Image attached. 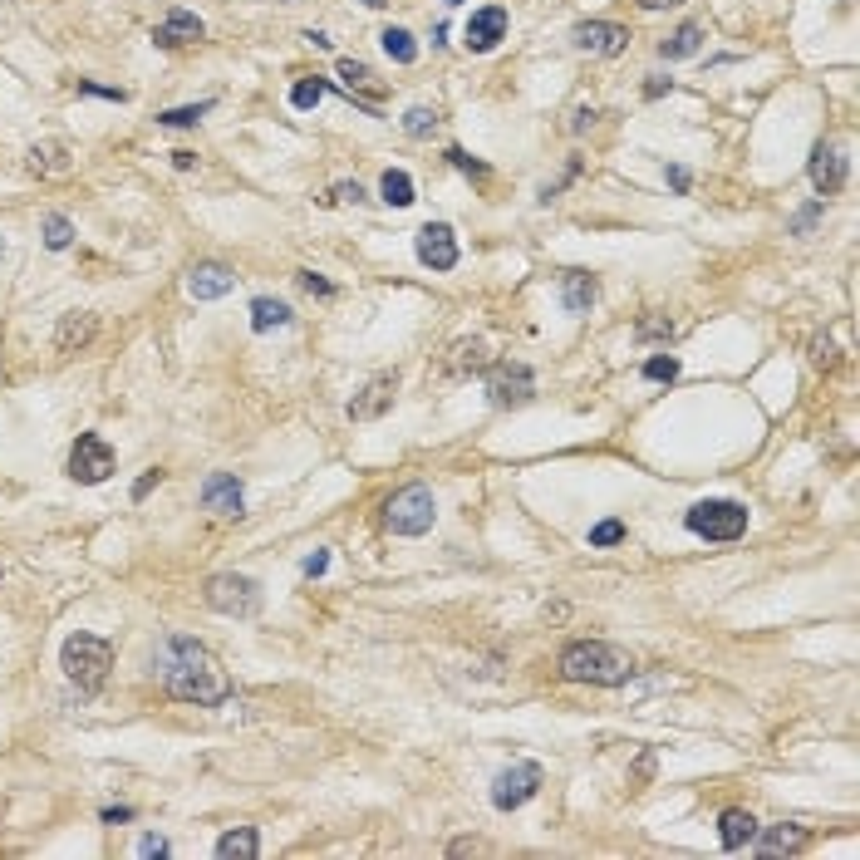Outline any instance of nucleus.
<instances>
[{
    "mask_svg": "<svg viewBox=\"0 0 860 860\" xmlns=\"http://www.w3.org/2000/svg\"><path fill=\"white\" fill-rule=\"evenodd\" d=\"M163 688L177 703H197V708H222L231 698L227 669L187 634H172L163 644Z\"/></svg>",
    "mask_w": 860,
    "mask_h": 860,
    "instance_id": "nucleus-1",
    "label": "nucleus"
},
{
    "mask_svg": "<svg viewBox=\"0 0 860 860\" xmlns=\"http://www.w3.org/2000/svg\"><path fill=\"white\" fill-rule=\"evenodd\" d=\"M561 674L571 684H595V688H620L634 679V654L605 639H575L561 649Z\"/></svg>",
    "mask_w": 860,
    "mask_h": 860,
    "instance_id": "nucleus-2",
    "label": "nucleus"
},
{
    "mask_svg": "<svg viewBox=\"0 0 860 860\" xmlns=\"http://www.w3.org/2000/svg\"><path fill=\"white\" fill-rule=\"evenodd\" d=\"M59 664H64V679L79 693H99L109 684V669H114V644L99 634H69Z\"/></svg>",
    "mask_w": 860,
    "mask_h": 860,
    "instance_id": "nucleus-3",
    "label": "nucleus"
},
{
    "mask_svg": "<svg viewBox=\"0 0 860 860\" xmlns=\"http://www.w3.org/2000/svg\"><path fill=\"white\" fill-rule=\"evenodd\" d=\"M433 516H438L433 492L413 482V487H403L384 502V531L389 536H423V531H433Z\"/></svg>",
    "mask_w": 860,
    "mask_h": 860,
    "instance_id": "nucleus-4",
    "label": "nucleus"
},
{
    "mask_svg": "<svg viewBox=\"0 0 860 860\" xmlns=\"http://www.w3.org/2000/svg\"><path fill=\"white\" fill-rule=\"evenodd\" d=\"M207 605L217 615H231V620H251L261 610V585L251 575H236V571H222L207 580Z\"/></svg>",
    "mask_w": 860,
    "mask_h": 860,
    "instance_id": "nucleus-5",
    "label": "nucleus"
},
{
    "mask_svg": "<svg viewBox=\"0 0 860 860\" xmlns=\"http://www.w3.org/2000/svg\"><path fill=\"white\" fill-rule=\"evenodd\" d=\"M684 521L703 541H738L747 531V507L743 502H698V507H688Z\"/></svg>",
    "mask_w": 860,
    "mask_h": 860,
    "instance_id": "nucleus-6",
    "label": "nucleus"
},
{
    "mask_svg": "<svg viewBox=\"0 0 860 860\" xmlns=\"http://www.w3.org/2000/svg\"><path fill=\"white\" fill-rule=\"evenodd\" d=\"M541 782H546L541 762H512V767H502L492 777V806L497 811H516V806H526L541 792Z\"/></svg>",
    "mask_w": 860,
    "mask_h": 860,
    "instance_id": "nucleus-7",
    "label": "nucleus"
},
{
    "mask_svg": "<svg viewBox=\"0 0 860 860\" xmlns=\"http://www.w3.org/2000/svg\"><path fill=\"white\" fill-rule=\"evenodd\" d=\"M109 472H114V448H109V438H104V433H79V443H74V453H69V477L84 482V487H99V482H109Z\"/></svg>",
    "mask_w": 860,
    "mask_h": 860,
    "instance_id": "nucleus-8",
    "label": "nucleus"
},
{
    "mask_svg": "<svg viewBox=\"0 0 860 860\" xmlns=\"http://www.w3.org/2000/svg\"><path fill=\"white\" fill-rule=\"evenodd\" d=\"M487 394L497 408H521V403L536 399V374L526 364H497L487 374Z\"/></svg>",
    "mask_w": 860,
    "mask_h": 860,
    "instance_id": "nucleus-9",
    "label": "nucleus"
},
{
    "mask_svg": "<svg viewBox=\"0 0 860 860\" xmlns=\"http://www.w3.org/2000/svg\"><path fill=\"white\" fill-rule=\"evenodd\" d=\"M575 50H585V55H600V59H615L625 55V45H630V30L625 25H615V20H580L571 30Z\"/></svg>",
    "mask_w": 860,
    "mask_h": 860,
    "instance_id": "nucleus-10",
    "label": "nucleus"
},
{
    "mask_svg": "<svg viewBox=\"0 0 860 860\" xmlns=\"http://www.w3.org/2000/svg\"><path fill=\"white\" fill-rule=\"evenodd\" d=\"M394 394H399V379H394V374H374V379L349 399L344 413H349L354 423H374V418H384V413L394 408Z\"/></svg>",
    "mask_w": 860,
    "mask_h": 860,
    "instance_id": "nucleus-11",
    "label": "nucleus"
},
{
    "mask_svg": "<svg viewBox=\"0 0 860 860\" xmlns=\"http://www.w3.org/2000/svg\"><path fill=\"white\" fill-rule=\"evenodd\" d=\"M507 40V10L502 5H482L472 20H467V30H462V45L472 50V55H487V50H497Z\"/></svg>",
    "mask_w": 860,
    "mask_h": 860,
    "instance_id": "nucleus-12",
    "label": "nucleus"
},
{
    "mask_svg": "<svg viewBox=\"0 0 860 860\" xmlns=\"http://www.w3.org/2000/svg\"><path fill=\"white\" fill-rule=\"evenodd\" d=\"M418 261L428 271H453L458 266V236H453L448 222H428L418 231Z\"/></svg>",
    "mask_w": 860,
    "mask_h": 860,
    "instance_id": "nucleus-13",
    "label": "nucleus"
},
{
    "mask_svg": "<svg viewBox=\"0 0 860 860\" xmlns=\"http://www.w3.org/2000/svg\"><path fill=\"white\" fill-rule=\"evenodd\" d=\"M806 172H811V187H816L821 197H831V192H841V182H846V158H841L831 143H816Z\"/></svg>",
    "mask_w": 860,
    "mask_h": 860,
    "instance_id": "nucleus-14",
    "label": "nucleus"
},
{
    "mask_svg": "<svg viewBox=\"0 0 860 860\" xmlns=\"http://www.w3.org/2000/svg\"><path fill=\"white\" fill-rule=\"evenodd\" d=\"M487 369H492V349H487V340H458L448 349L443 379H472V374H487Z\"/></svg>",
    "mask_w": 860,
    "mask_h": 860,
    "instance_id": "nucleus-15",
    "label": "nucleus"
},
{
    "mask_svg": "<svg viewBox=\"0 0 860 860\" xmlns=\"http://www.w3.org/2000/svg\"><path fill=\"white\" fill-rule=\"evenodd\" d=\"M231 286H236V276L217 261H202V266L187 271V295L192 300H222V295H231Z\"/></svg>",
    "mask_w": 860,
    "mask_h": 860,
    "instance_id": "nucleus-16",
    "label": "nucleus"
},
{
    "mask_svg": "<svg viewBox=\"0 0 860 860\" xmlns=\"http://www.w3.org/2000/svg\"><path fill=\"white\" fill-rule=\"evenodd\" d=\"M187 40H202V20H197L192 10L172 5L168 20L153 30V45H158V50H177V45H187Z\"/></svg>",
    "mask_w": 860,
    "mask_h": 860,
    "instance_id": "nucleus-17",
    "label": "nucleus"
},
{
    "mask_svg": "<svg viewBox=\"0 0 860 860\" xmlns=\"http://www.w3.org/2000/svg\"><path fill=\"white\" fill-rule=\"evenodd\" d=\"M202 507L217 516H241V482L231 472H212L202 482Z\"/></svg>",
    "mask_w": 860,
    "mask_h": 860,
    "instance_id": "nucleus-18",
    "label": "nucleus"
},
{
    "mask_svg": "<svg viewBox=\"0 0 860 860\" xmlns=\"http://www.w3.org/2000/svg\"><path fill=\"white\" fill-rule=\"evenodd\" d=\"M94 335H99V320L89 310H69L55 330V349L59 354H79L84 344H94Z\"/></svg>",
    "mask_w": 860,
    "mask_h": 860,
    "instance_id": "nucleus-19",
    "label": "nucleus"
},
{
    "mask_svg": "<svg viewBox=\"0 0 860 860\" xmlns=\"http://www.w3.org/2000/svg\"><path fill=\"white\" fill-rule=\"evenodd\" d=\"M595 300H600V281H595V276H585V271H566V276H561V305H566L571 315H590Z\"/></svg>",
    "mask_w": 860,
    "mask_h": 860,
    "instance_id": "nucleus-20",
    "label": "nucleus"
},
{
    "mask_svg": "<svg viewBox=\"0 0 860 860\" xmlns=\"http://www.w3.org/2000/svg\"><path fill=\"white\" fill-rule=\"evenodd\" d=\"M752 836H757V816H752V811L728 806V811L718 816V841H723V851H743Z\"/></svg>",
    "mask_w": 860,
    "mask_h": 860,
    "instance_id": "nucleus-21",
    "label": "nucleus"
},
{
    "mask_svg": "<svg viewBox=\"0 0 860 860\" xmlns=\"http://www.w3.org/2000/svg\"><path fill=\"white\" fill-rule=\"evenodd\" d=\"M757 846H762V856H797L806 846V826H797V821H777V826H767V831L757 836Z\"/></svg>",
    "mask_w": 860,
    "mask_h": 860,
    "instance_id": "nucleus-22",
    "label": "nucleus"
},
{
    "mask_svg": "<svg viewBox=\"0 0 860 860\" xmlns=\"http://www.w3.org/2000/svg\"><path fill=\"white\" fill-rule=\"evenodd\" d=\"M290 320H295V315H290L286 300H276V295H256V300H251V330H256V335L286 330Z\"/></svg>",
    "mask_w": 860,
    "mask_h": 860,
    "instance_id": "nucleus-23",
    "label": "nucleus"
},
{
    "mask_svg": "<svg viewBox=\"0 0 860 860\" xmlns=\"http://www.w3.org/2000/svg\"><path fill=\"white\" fill-rule=\"evenodd\" d=\"M217 856L222 860H256L261 856V836H256V826H236V831H227V836L217 841Z\"/></svg>",
    "mask_w": 860,
    "mask_h": 860,
    "instance_id": "nucleus-24",
    "label": "nucleus"
},
{
    "mask_svg": "<svg viewBox=\"0 0 860 860\" xmlns=\"http://www.w3.org/2000/svg\"><path fill=\"white\" fill-rule=\"evenodd\" d=\"M698 45H703V30L688 20V25H679V30H674V35L659 45V55H664V59H688V55H698Z\"/></svg>",
    "mask_w": 860,
    "mask_h": 860,
    "instance_id": "nucleus-25",
    "label": "nucleus"
},
{
    "mask_svg": "<svg viewBox=\"0 0 860 860\" xmlns=\"http://www.w3.org/2000/svg\"><path fill=\"white\" fill-rule=\"evenodd\" d=\"M379 192H384V202H389V207H413V202H418V197H413V177H408L403 168H389V172H384Z\"/></svg>",
    "mask_w": 860,
    "mask_h": 860,
    "instance_id": "nucleus-26",
    "label": "nucleus"
},
{
    "mask_svg": "<svg viewBox=\"0 0 860 860\" xmlns=\"http://www.w3.org/2000/svg\"><path fill=\"white\" fill-rule=\"evenodd\" d=\"M379 45H384V55L394 59V64H413V59H418L413 35H408V30H399V25H389V30L379 35Z\"/></svg>",
    "mask_w": 860,
    "mask_h": 860,
    "instance_id": "nucleus-27",
    "label": "nucleus"
},
{
    "mask_svg": "<svg viewBox=\"0 0 860 860\" xmlns=\"http://www.w3.org/2000/svg\"><path fill=\"white\" fill-rule=\"evenodd\" d=\"M207 114H212V99H202V104H182V109H168V114H158V123H163V128H192V123H202Z\"/></svg>",
    "mask_w": 860,
    "mask_h": 860,
    "instance_id": "nucleus-28",
    "label": "nucleus"
},
{
    "mask_svg": "<svg viewBox=\"0 0 860 860\" xmlns=\"http://www.w3.org/2000/svg\"><path fill=\"white\" fill-rule=\"evenodd\" d=\"M30 168H35V172H64V168H69V153H64V143L30 148Z\"/></svg>",
    "mask_w": 860,
    "mask_h": 860,
    "instance_id": "nucleus-29",
    "label": "nucleus"
},
{
    "mask_svg": "<svg viewBox=\"0 0 860 860\" xmlns=\"http://www.w3.org/2000/svg\"><path fill=\"white\" fill-rule=\"evenodd\" d=\"M45 246H50V251H69V246H74V222L59 217V212H50V217H45Z\"/></svg>",
    "mask_w": 860,
    "mask_h": 860,
    "instance_id": "nucleus-30",
    "label": "nucleus"
},
{
    "mask_svg": "<svg viewBox=\"0 0 860 860\" xmlns=\"http://www.w3.org/2000/svg\"><path fill=\"white\" fill-rule=\"evenodd\" d=\"M644 379H649V384H674V379H679V359H674V354L644 359Z\"/></svg>",
    "mask_w": 860,
    "mask_h": 860,
    "instance_id": "nucleus-31",
    "label": "nucleus"
},
{
    "mask_svg": "<svg viewBox=\"0 0 860 860\" xmlns=\"http://www.w3.org/2000/svg\"><path fill=\"white\" fill-rule=\"evenodd\" d=\"M634 340H639V344L674 340V320H669V315H649V320H639V325H634Z\"/></svg>",
    "mask_w": 860,
    "mask_h": 860,
    "instance_id": "nucleus-32",
    "label": "nucleus"
},
{
    "mask_svg": "<svg viewBox=\"0 0 860 860\" xmlns=\"http://www.w3.org/2000/svg\"><path fill=\"white\" fill-rule=\"evenodd\" d=\"M320 99H325V79H300V84L290 89V104H295L300 114H305V109H315Z\"/></svg>",
    "mask_w": 860,
    "mask_h": 860,
    "instance_id": "nucleus-33",
    "label": "nucleus"
},
{
    "mask_svg": "<svg viewBox=\"0 0 860 860\" xmlns=\"http://www.w3.org/2000/svg\"><path fill=\"white\" fill-rule=\"evenodd\" d=\"M433 128H438V114H433V109H408V114H403V133H408V138H428Z\"/></svg>",
    "mask_w": 860,
    "mask_h": 860,
    "instance_id": "nucleus-34",
    "label": "nucleus"
},
{
    "mask_svg": "<svg viewBox=\"0 0 860 860\" xmlns=\"http://www.w3.org/2000/svg\"><path fill=\"white\" fill-rule=\"evenodd\" d=\"M625 541V526L620 521H600V526H590V546H620Z\"/></svg>",
    "mask_w": 860,
    "mask_h": 860,
    "instance_id": "nucleus-35",
    "label": "nucleus"
},
{
    "mask_svg": "<svg viewBox=\"0 0 860 860\" xmlns=\"http://www.w3.org/2000/svg\"><path fill=\"white\" fill-rule=\"evenodd\" d=\"M79 94H94V99H114V104H128V89H114V84H94V79H79Z\"/></svg>",
    "mask_w": 860,
    "mask_h": 860,
    "instance_id": "nucleus-36",
    "label": "nucleus"
},
{
    "mask_svg": "<svg viewBox=\"0 0 860 860\" xmlns=\"http://www.w3.org/2000/svg\"><path fill=\"white\" fill-rule=\"evenodd\" d=\"M821 212H826V202H811V207H802V212L792 217V236H806V231L821 222Z\"/></svg>",
    "mask_w": 860,
    "mask_h": 860,
    "instance_id": "nucleus-37",
    "label": "nucleus"
},
{
    "mask_svg": "<svg viewBox=\"0 0 860 860\" xmlns=\"http://www.w3.org/2000/svg\"><path fill=\"white\" fill-rule=\"evenodd\" d=\"M295 281H300V290H310V295H320V300L335 295V286H330L325 276H315V271H295Z\"/></svg>",
    "mask_w": 860,
    "mask_h": 860,
    "instance_id": "nucleus-38",
    "label": "nucleus"
},
{
    "mask_svg": "<svg viewBox=\"0 0 860 860\" xmlns=\"http://www.w3.org/2000/svg\"><path fill=\"white\" fill-rule=\"evenodd\" d=\"M340 79L349 84V89L369 84V64H359V59H340Z\"/></svg>",
    "mask_w": 860,
    "mask_h": 860,
    "instance_id": "nucleus-39",
    "label": "nucleus"
},
{
    "mask_svg": "<svg viewBox=\"0 0 860 860\" xmlns=\"http://www.w3.org/2000/svg\"><path fill=\"white\" fill-rule=\"evenodd\" d=\"M448 158H453V168H458V172H472V177H487V168H482L477 158H467L462 148H448Z\"/></svg>",
    "mask_w": 860,
    "mask_h": 860,
    "instance_id": "nucleus-40",
    "label": "nucleus"
},
{
    "mask_svg": "<svg viewBox=\"0 0 860 860\" xmlns=\"http://www.w3.org/2000/svg\"><path fill=\"white\" fill-rule=\"evenodd\" d=\"M300 571L310 575V580H320V575L330 571V551H315V556H305V566Z\"/></svg>",
    "mask_w": 860,
    "mask_h": 860,
    "instance_id": "nucleus-41",
    "label": "nucleus"
},
{
    "mask_svg": "<svg viewBox=\"0 0 860 860\" xmlns=\"http://www.w3.org/2000/svg\"><path fill=\"white\" fill-rule=\"evenodd\" d=\"M158 482H163V472H158V467H153V472H143V477L133 482V502H143V497H148V492H153Z\"/></svg>",
    "mask_w": 860,
    "mask_h": 860,
    "instance_id": "nucleus-42",
    "label": "nucleus"
},
{
    "mask_svg": "<svg viewBox=\"0 0 860 860\" xmlns=\"http://www.w3.org/2000/svg\"><path fill=\"white\" fill-rule=\"evenodd\" d=\"M138 856H148V860L158 856L163 860L168 856V841H163V836H143V841H138Z\"/></svg>",
    "mask_w": 860,
    "mask_h": 860,
    "instance_id": "nucleus-43",
    "label": "nucleus"
},
{
    "mask_svg": "<svg viewBox=\"0 0 860 860\" xmlns=\"http://www.w3.org/2000/svg\"><path fill=\"white\" fill-rule=\"evenodd\" d=\"M335 202H364V187L359 182H335Z\"/></svg>",
    "mask_w": 860,
    "mask_h": 860,
    "instance_id": "nucleus-44",
    "label": "nucleus"
},
{
    "mask_svg": "<svg viewBox=\"0 0 860 860\" xmlns=\"http://www.w3.org/2000/svg\"><path fill=\"white\" fill-rule=\"evenodd\" d=\"M664 177H669V187H674V192H688V187H693L688 168H664Z\"/></svg>",
    "mask_w": 860,
    "mask_h": 860,
    "instance_id": "nucleus-45",
    "label": "nucleus"
},
{
    "mask_svg": "<svg viewBox=\"0 0 860 860\" xmlns=\"http://www.w3.org/2000/svg\"><path fill=\"white\" fill-rule=\"evenodd\" d=\"M669 89H674V79H664V74H654V79L644 84V94H649V99H664Z\"/></svg>",
    "mask_w": 860,
    "mask_h": 860,
    "instance_id": "nucleus-46",
    "label": "nucleus"
},
{
    "mask_svg": "<svg viewBox=\"0 0 860 860\" xmlns=\"http://www.w3.org/2000/svg\"><path fill=\"white\" fill-rule=\"evenodd\" d=\"M305 40H310V45H315V50H330V45H335V40H330V35H325V30H305Z\"/></svg>",
    "mask_w": 860,
    "mask_h": 860,
    "instance_id": "nucleus-47",
    "label": "nucleus"
},
{
    "mask_svg": "<svg viewBox=\"0 0 860 860\" xmlns=\"http://www.w3.org/2000/svg\"><path fill=\"white\" fill-rule=\"evenodd\" d=\"M836 359V349H831V340H816V364H831Z\"/></svg>",
    "mask_w": 860,
    "mask_h": 860,
    "instance_id": "nucleus-48",
    "label": "nucleus"
},
{
    "mask_svg": "<svg viewBox=\"0 0 860 860\" xmlns=\"http://www.w3.org/2000/svg\"><path fill=\"white\" fill-rule=\"evenodd\" d=\"M590 123H595V109H580V114H575V133H585V128H590Z\"/></svg>",
    "mask_w": 860,
    "mask_h": 860,
    "instance_id": "nucleus-49",
    "label": "nucleus"
},
{
    "mask_svg": "<svg viewBox=\"0 0 860 860\" xmlns=\"http://www.w3.org/2000/svg\"><path fill=\"white\" fill-rule=\"evenodd\" d=\"M128 816H133L128 806H104V821H128Z\"/></svg>",
    "mask_w": 860,
    "mask_h": 860,
    "instance_id": "nucleus-50",
    "label": "nucleus"
},
{
    "mask_svg": "<svg viewBox=\"0 0 860 860\" xmlns=\"http://www.w3.org/2000/svg\"><path fill=\"white\" fill-rule=\"evenodd\" d=\"M644 10H669V5H684V0H639Z\"/></svg>",
    "mask_w": 860,
    "mask_h": 860,
    "instance_id": "nucleus-51",
    "label": "nucleus"
},
{
    "mask_svg": "<svg viewBox=\"0 0 860 860\" xmlns=\"http://www.w3.org/2000/svg\"><path fill=\"white\" fill-rule=\"evenodd\" d=\"M0 256H5V241H0Z\"/></svg>",
    "mask_w": 860,
    "mask_h": 860,
    "instance_id": "nucleus-52",
    "label": "nucleus"
},
{
    "mask_svg": "<svg viewBox=\"0 0 860 860\" xmlns=\"http://www.w3.org/2000/svg\"><path fill=\"white\" fill-rule=\"evenodd\" d=\"M448 5H462V0H448Z\"/></svg>",
    "mask_w": 860,
    "mask_h": 860,
    "instance_id": "nucleus-53",
    "label": "nucleus"
}]
</instances>
